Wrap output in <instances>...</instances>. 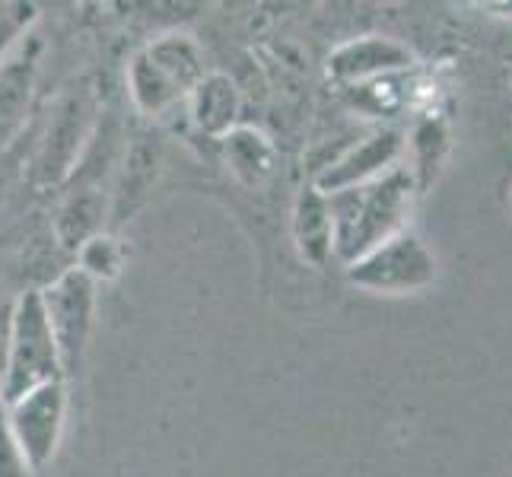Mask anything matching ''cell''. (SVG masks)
Listing matches in <instances>:
<instances>
[{
	"label": "cell",
	"instance_id": "cell-8",
	"mask_svg": "<svg viewBox=\"0 0 512 477\" xmlns=\"http://www.w3.org/2000/svg\"><path fill=\"white\" fill-rule=\"evenodd\" d=\"M144 55L175 86V90L182 93V99L191 96L194 86L207 77L204 74V51L198 48V42H194L191 35L166 32L144 48Z\"/></svg>",
	"mask_w": 512,
	"mask_h": 477
},
{
	"label": "cell",
	"instance_id": "cell-2",
	"mask_svg": "<svg viewBox=\"0 0 512 477\" xmlns=\"http://www.w3.org/2000/svg\"><path fill=\"white\" fill-rule=\"evenodd\" d=\"M39 296H42V309L51 325V334H55L64 376L77 373L86 353V341H90V331H93L96 284L80 268H70L55 284L39 290Z\"/></svg>",
	"mask_w": 512,
	"mask_h": 477
},
{
	"label": "cell",
	"instance_id": "cell-6",
	"mask_svg": "<svg viewBox=\"0 0 512 477\" xmlns=\"http://www.w3.org/2000/svg\"><path fill=\"white\" fill-rule=\"evenodd\" d=\"M194 128L207 137H226L236 128V118L242 109V99L236 83L226 74H207L188 96Z\"/></svg>",
	"mask_w": 512,
	"mask_h": 477
},
{
	"label": "cell",
	"instance_id": "cell-4",
	"mask_svg": "<svg viewBox=\"0 0 512 477\" xmlns=\"http://www.w3.org/2000/svg\"><path fill=\"white\" fill-rule=\"evenodd\" d=\"M42 51V35L23 32L0 61V150L13 144V137L23 131L29 118L35 86H39Z\"/></svg>",
	"mask_w": 512,
	"mask_h": 477
},
{
	"label": "cell",
	"instance_id": "cell-5",
	"mask_svg": "<svg viewBox=\"0 0 512 477\" xmlns=\"http://www.w3.org/2000/svg\"><path fill=\"white\" fill-rule=\"evenodd\" d=\"M86 137L83 128V102L80 99H67L55 121H51L48 137L39 150V159H35V172H39L42 182H61L67 179L77 166L80 156V144Z\"/></svg>",
	"mask_w": 512,
	"mask_h": 477
},
{
	"label": "cell",
	"instance_id": "cell-13",
	"mask_svg": "<svg viewBox=\"0 0 512 477\" xmlns=\"http://www.w3.org/2000/svg\"><path fill=\"white\" fill-rule=\"evenodd\" d=\"M125 264V249L112 233H99L77 252V268L99 284V280H115Z\"/></svg>",
	"mask_w": 512,
	"mask_h": 477
},
{
	"label": "cell",
	"instance_id": "cell-16",
	"mask_svg": "<svg viewBox=\"0 0 512 477\" xmlns=\"http://www.w3.org/2000/svg\"><path fill=\"white\" fill-rule=\"evenodd\" d=\"M4 334H7V318H0V366H4Z\"/></svg>",
	"mask_w": 512,
	"mask_h": 477
},
{
	"label": "cell",
	"instance_id": "cell-3",
	"mask_svg": "<svg viewBox=\"0 0 512 477\" xmlns=\"http://www.w3.org/2000/svg\"><path fill=\"white\" fill-rule=\"evenodd\" d=\"M67 414V392L64 382H51L35 388L32 395L7 404L4 427L10 433V443L20 452L26 468L39 474L58 452Z\"/></svg>",
	"mask_w": 512,
	"mask_h": 477
},
{
	"label": "cell",
	"instance_id": "cell-1",
	"mask_svg": "<svg viewBox=\"0 0 512 477\" xmlns=\"http://www.w3.org/2000/svg\"><path fill=\"white\" fill-rule=\"evenodd\" d=\"M64 382L58 344L42 309L39 290H29L13 303L4 334V366H0V404H13L35 388Z\"/></svg>",
	"mask_w": 512,
	"mask_h": 477
},
{
	"label": "cell",
	"instance_id": "cell-14",
	"mask_svg": "<svg viewBox=\"0 0 512 477\" xmlns=\"http://www.w3.org/2000/svg\"><path fill=\"white\" fill-rule=\"evenodd\" d=\"M0 477H32V471L26 468L20 452H16V446L10 443L4 417H0Z\"/></svg>",
	"mask_w": 512,
	"mask_h": 477
},
{
	"label": "cell",
	"instance_id": "cell-15",
	"mask_svg": "<svg viewBox=\"0 0 512 477\" xmlns=\"http://www.w3.org/2000/svg\"><path fill=\"white\" fill-rule=\"evenodd\" d=\"M26 29L20 20H10V16H0V61H4V55L10 51V45L20 39Z\"/></svg>",
	"mask_w": 512,
	"mask_h": 477
},
{
	"label": "cell",
	"instance_id": "cell-9",
	"mask_svg": "<svg viewBox=\"0 0 512 477\" xmlns=\"http://www.w3.org/2000/svg\"><path fill=\"white\" fill-rule=\"evenodd\" d=\"M156 175H160V150L147 144V137H140L125 156V169H121V182L112 194L109 217L128 220L131 210L147 198V191H153Z\"/></svg>",
	"mask_w": 512,
	"mask_h": 477
},
{
	"label": "cell",
	"instance_id": "cell-7",
	"mask_svg": "<svg viewBox=\"0 0 512 477\" xmlns=\"http://www.w3.org/2000/svg\"><path fill=\"white\" fill-rule=\"evenodd\" d=\"M105 217H109V201L96 188L70 191L58 217H55V239L64 252H80L93 236L105 233Z\"/></svg>",
	"mask_w": 512,
	"mask_h": 477
},
{
	"label": "cell",
	"instance_id": "cell-12",
	"mask_svg": "<svg viewBox=\"0 0 512 477\" xmlns=\"http://www.w3.org/2000/svg\"><path fill=\"white\" fill-rule=\"evenodd\" d=\"M296 239L303 255L312 261H319L331 242V217L325 210V201L315 191L303 194V201L296 207Z\"/></svg>",
	"mask_w": 512,
	"mask_h": 477
},
{
	"label": "cell",
	"instance_id": "cell-10",
	"mask_svg": "<svg viewBox=\"0 0 512 477\" xmlns=\"http://www.w3.org/2000/svg\"><path fill=\"white\" fill-rule=\"evenodd\" d=\"M223 153L242 185H255L274 166V147L255 128H233L223 137Z\"/></svg>",
	"mask_w": 512,
	"mask_h": 477
},
{
	"label": "cell",
	"instance_id": "cell-11",
	"mask_svg": "<svg viewBox=\"0 0 512 477\" xmlns=\"http://www.w3.org/2000/svg\"><path fill=\"white\" fill-rule=\"evenodd\" d=\"M128 93L137 105L140 115H163L166 109H172L175 102L182 99V93L156 70L144 51H137L128 64Z\"/></svg>",
	"mask_w": 512,
	"mask_h": 477
}]
</instances>
